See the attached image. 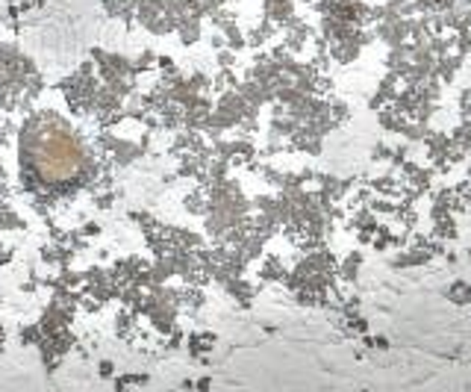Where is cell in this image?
<instances>
[{
  "label": "cell",
  "instance_id": "cell-1",
  "mask_svg": "<svg viewBox=\"0 0 471 392\" xmlns=\"http://www.w3.org/2000/svg\"><path fill=\"white\" fill-rule=\"evenodd\" d=\"M36 162H38V171H42L47 180H62L77 171L80 154H77L74 142L68 139V136H44V139L36 145Z\"/></svg>",
  "mask_w": 471,
  "mask_h": 392
}]
</instances>
